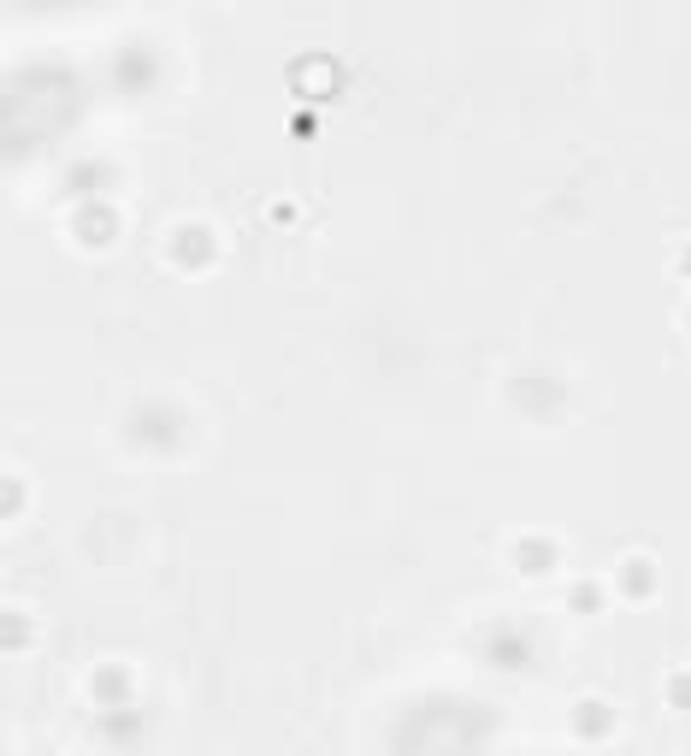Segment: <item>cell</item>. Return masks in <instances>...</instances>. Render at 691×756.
I'll return each instance as SVG.
<instances>
[{"label":"cell","instance_id":"5b68a950","mask_svg":"<svg viewBox=\"0 0 691 756\" xmlns=\"http://www.w3.org/2000/svg\"><path fill=\"white\" fill-rule=\"evenodd\" d=\"M72 231H77V243H83V249H107L113 237H118V213H113V201H107V196H101V201H77Z\"/></svg>","mask_w":691,"mask_h":756},{"label":"cell","instance_id":"5bb4252c","mask_svg":"<svg viewBox=\"0 0 691 756\" xmlns=\"http://www.w3.org/2000/svg\"><path fill=\"white\" fill-rule=\"evenodd\" d=\"M668 703H673V710H691V674H673L668 680Z\"/></svg>","mask_w":691,"mask_h":756},{"label":"cell","instance_id":"4fadbf2b","mask_svg":"<svg viewBox=\"0 0 691 756\" xmlns=\"http://www.w3.org/2000/svg\"><path fill=\"white\" fill-rule=\"evenodd\" d=\"M567 603H574L579 615H591V609H603V586H591V579H585V586L567 591Z\"/></svg>","mask_w":691,"mask_h":756},{"label":"cell","instance_id":"7a4b0ae2","mask_svg":"<svg viewBox=\"0 0 691 756\" xmlns=\"http://www.w3.org/2000/svg\"><path fill=\"white\" fill-rule=\"evenodd\" d=\"M125 438L143 443V450H154V455H171L184 443V414L171 402H136L125 414Z\"/></svg>","mask_w":691,"mask_h":756},{"label":"cell","instance_id":"7c38bea8","mask_svg":"<svg viewBox=\"0 0 691 756\" xmlns=\"http://www.w3.org/2000/svg\"><path fill=\"white\" fill-rule=\"evenodd\" d=\"M574 733L579 738H597V733H609V703H597V697H585V703H574Z\"/></svg>","mask_w":691,"mask_h":756},{"label":"cell","instance_id":"9a60e30c","mask_svg":"<svg viewBox=\"0 0 691 756\" xmlns=\"http://www.w3.org/2000/svg\"><path fill=\"white\" fill-rule=\"evenodd\" d=\"M680 272H685V279H691V249H685V254H680Z\"/></svg>","mask_w":691,"mask_h":756},{"label":"cell","instance_id":"52a82bcc","mask_svg":"<svg viewBox=\"0 0 691 756\" xmlns=\"http://www.w3.org/2000/svg\"><path fill=\"white\" fill-rule=\"evenodd\" d=\"M485 657H491V668L521 674V668H532V639H526L521 627H491L485 632Z\"/></svg>","mask_w":691,"mask_h":756},{"label":"cell","instance_id":"9c48e42d","mask_svg":"<svg viewBox=\"0 0 691 756\" xmlns=\"http://www.w3.org/2000/svg\"><path fill=\"white\" fill-rule=\"evenodd\" d=\"M514 567H521L526 579L556 574V567H562V549H556V538H514Z\"/></svg>","mask_w":691,"mask_h":756},{"label":"cell","instance_id":"2e32d148","mask_svg":"<svg viewBox=\"0 0 691 756\" xmlns=\"http://www.w3.org/2000/svg\"><path fill=\"white\" fill-rule=\"evenodd\" d=\"M685 325H691V314H685Z\"/></svg>","mask_w":691,"mask_h":756},{"label":"cell","instance_id":"ba28073f","mask_svg":"<svg viewBox=\"0 0 691 756\" xmlns=\"http://www.w3.org/2000/svg\"><path fill=\"white\" fill-rule=\"evenodd\" d=\"M65 189H72V201H101L107 189H118V171L107 160H77L65 171Z\"/></svg>","mask_w":691,"mask_h":756},{"label":"cell","instance_id":"8992f818","mask_svg":"<svg viewBox=\"0 0 691 756\" xmlns=\"http://www.w3.org/2000/svg\"><path fill=\"white\" fill-rule=\"evenodd\" d=\"M166 254H171V261H178V266L201 272V266L219 254V237L207 231V225H178V231H171V243H166Z\"/></svg>","mask_w":691,"mask_h":756},{"label":"cell","instance_id":"3957f363","mask_svg":"<svg viewBox=\"0 0 691 756\" xmlns=\"http://www.w3.org/2000/svg\"><path fill=\"white\" fill-rule=\"evenodd\" d=\"M113 83H118V95H154V83H160V54H154L148 42H125L118 48V60H113Z\"/></svg>","mask_w":691,"mask_h":756},{"label":"cell","instance_id":"30bf717a","mask_svg":"<svg viewBox=\"0 0 691 756\" xmlns=\"http://www.w3.org/2000/svg\"><path fill=\"white\" fill-rule=\"evenodd\" d=\"M615 579H620V591H627L632 603H638V597H650V591H656V561H650V556H627Z\"/></svg>","mask_w":691,"mask_h":756},{"label":"cell","instance_id":"6da1fadb","mask_svg":"<svg viewBox=\"0 0 691 756\" xmlns=\"http://www.w3.org/2000/svg\"><path fill=\"white\" fill-rule=\"evenodd\" d=\"M420 715H431L438 727L413 733L408 750H456V745H485V738H491V715L479 710V703H468V697H438V703H426Z\"/></svg>","mask_w":691,"mask_h":756},{"label":"cell","instance_id":"8fae6325","mask_svg":"<svg viewBox=\"0 0 691 756\" xmlns=\"http://www.w3.org/2000/svg\"><path fill=\"white\" fill-rule=\"evenodd\" d=\"M95 703H101V710L130 703V668H101V674H95Z\"/></svg>","mask_w":691,"mask_h":756},{"label":"cell","instance_id":"277c9868","mask_svg":"<svg viewBox=\"0 0 691 756\" xmlns=\"http://www.w3.org/2000/svg\"><path fill=\"white\" fill-rule=\"evenodd\" d=\"M337 83H343V65L332 54H307V60L290 65V90H296L302 101H332Z\"/></svg>","mask_w":691,"mask_h":756}]
</instances>
